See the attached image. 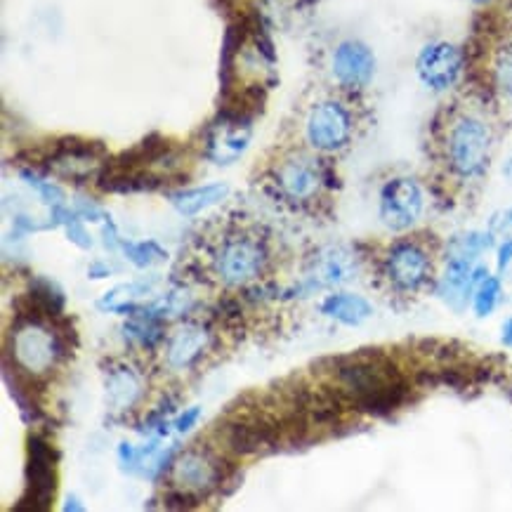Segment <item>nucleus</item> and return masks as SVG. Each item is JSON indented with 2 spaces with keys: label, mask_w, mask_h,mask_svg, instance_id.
Returning a JSON list of instances; mask_svg holds the SVG:
<instances>
[{
  "label": "nucleus",
  "mask_w": 512,
  "mask_h": 512,
  "mask_svg": "<svg viewBox=\"0 0 512 512\" xmlns=\"http://www.w3.org/2000/svg\"><path fill=\"white\" fill-rule=\"evenodd\" d=\"M336 380L340 395L366 413H387L406 397L404 378L383 354H359L338 361Z\"/></svg>",
  "instance_id": "obj_1"
},
{
  "label": "nucleus",
  "mask_w": 512,
  "mask_h": 512,
  "mask_svg": "<svg viewBox=\"0 0 512 512\" xmlns=\"http://www.w3.org/2000/svg\"><path fill=\"white\" fill-rule=\"evenodd\" d=\"M210 272L225 286H246L258 281L269 265L267 236L255 227L232 225L222 229L210 246Z\"/></svg>",
  "instance_id": "obj_2"
},
{
  "label": "nucleus",
  "mask_w": 512,
  "mask_h": 512,
  "mask_svg": "<svg viewBox=\"0 0 512 512\" xmlns=\"http://www.w3.org/2000/svg\"><path fill=\"white\" fill-rule=\"evenodd\" d=\"M45 314H22L10 333V354L15 369L26 378H38L52 371L64 354V343L43 321Z\"/></svg>",
  "instance_id": "obj_3"
},
{
  "label": "nucleus",
  "mask_w": 512,
  "mask_h": 512,
  "mask_svg": "<svg viewBox=\"0 0 512 512\" xmlns=\"http://www.w3.org/2000/svg\"><path fill=\"white\" fill-rule=\"evenodd\" d=\"M491 159V130L475 116L456 118L446 135V161L461 180H477L487 173Z\"/></svg>",
  "instance_id": "obj_4"
},
{
  "label": "nucleus",
  "mask_w": 512,
  "mask_h": 512,
  "mask_svg": "<svg viewBox=\"0 0 512 512\" xmlns=\"http://www.w3.org/2000/svg\"><path fill=\"white\" fill-rule=\"evenodd\" d=\"M324 185V166L317 159L305 154H295L291 159L281 161L272 175L274 194L279 196V201H284L293 208H303L307 203L317 201Z\"/></svg>",
  "instance_id": "obj_5"
},
{
  "label": "nucleus",
  "mask_w": 512,
  "mask_h": 512,
  "mask_svg": "<svg viewBox=\"0 0 512 512\" xmlns=\"http://www.w3.org/2000/svg\"><path fill=\"white\" fill-rule=\"evenodd\" d=\"M383 274L395 291L418 293L432 279V258L418 241H397L385 253Z\"/></svg>",
  "instance_id": "obj_6"
},
{
  "label": "nucleus",
  "mask_w": 512,
  "mask_h": 512,
  "mask_svg": "<svg viewBox=\"0 0 512 512\" xmlns=\"http://www.w3.org/2000/svg\"><path fill=\"white\" fill-rule=\"evenodd\" d=\"M354 118L352 111L338 100H326L314 104L310 116L305 123L307 142L312 144L317 152L333 154L345 149L352 140Z\"/></svg>",
  "instance_id": "obj_7"
},
{
  "label": "nucleus",
  "mask_w": 512,
  "mask_h": 512,
  "mask_svg": "<svg viewBox=\"0 0 512 512\" xmlns=\"http://www.w3.org/2000/svg\"><path fill=\"white\" fill-rule=\"evenodd\" d=\"M423 206V189L413 177H395L380 189L378 215L380 222L392 232H404V229L416 225Z\"/></svg>",
  "instance_id": "obj_8"
},
{
  "label": "nucleus",
  "mask_w": 512,
  "mask_h": 512,
  "mask_svg": "<svg viewBox=\"0 0 512 512\" xmlns=\"http://www.w3.org/2000/svg\"><path fill=\"white\" fill-rule=\"evenodd\" d=\"M26 451H29V463H26V484H29V491H26L22 503L15 510L41 512L52 503V494H55V451L38 435L29 437Z\"/></svg>",
  "instance_id": "obj_9"
},
{
  "label": "nucleus",
  "mask_w": 512,
  "mask_h": 512,
  "mask_svg": "<svg viewBox=\"0 0 512 512\" xmlns=\"http://www.w3.org/2000/svg\"><path fill=\"white\" fill-rule=\"evenodd\" d=\"M173 482L185 494L201 498L222 482V461L206 446H192L173 461Z\"/></svg>",
  "instance_id": "obj_10"
},
{
  "label": "nucleus",
  "mask_w": 512,
  "mask_h": 512,
  "mask_svg": "<svg viewBox=\"0 0 512 512\" xmlns=\"http://www.w3.org/2000/svg\"><path fill=\"white\" fill-rule=\"evenodd\" d=\"M465 57L458 45L435 41L428 43L416 57V74L420 83L435 93H446L458 83L463 74Z\"/></svg>",
  "instance_id": "obj_11"
},
{
  "label": "nucleus",
  "mask_w": 512,
  "mask_h": 512,
  "mask_svg": "<svg viewBox=\"0 0 512 512\" xmlns=\"http://www.w3.org/2000/svg\"><path fill=\"white\" fill-rule=\"evenodd\" d=\"M251 142V121L239 111H225L206 137V156L218 166H227L246 152Z\"/></svg>",
  "instance_id": "obj_12"
},
{
  "label": "nucleus",
  "mask_w": 512,
  "mask_h": 512,
  "mask_svg": "<svg viewBox=\"0 0 512 512\" xmlns=\"http://www.w3.org/2000/svg\"><path fill=\"white\" fill-rule=\"evenodd\" d=\"M104 149L97 142L62 140L48 156V170L71 182H85L102 166Z\"/></svg>",
  "instance_id": "obj_13"
},
{
  "label": "nucleus",
  "mask_w": 512,
  "mask_h": 512,
  "mask_svg": "<svg viewBox=\"0 0 512 512\" xmlns=\"http://www.w3.org/2000/svg\"><path fill=\"white\" fill-rule=\"evenodd\" d=\"M376 55L366 43L343 41L333 52V76L347 90H361L373 81Z\"/></svg>",
  "instance_id": "obj_14"
},
{
  "label": "nucleus",
  "mask_w": 512,
  "mask_h": 512,
  "mask_svg": "<svg viewBox=\"0 0 512 512\" xmlns=\"http://www.w3.org/2000/svg\"><path fill=\"white\" fill-rule=\"evenodd\" d=\"M487 269L475 267L472 262L465 260H449L444 274L439 277L437 295L444 300L451 310L463 312L465 305L470 303V298L475 295V288L479 281L487 277Z\"/></svg>",
  "instance_id": "obj_15"
},
{
  "label": "nucleus",
  "mask_w": 512,
  "mask_h": 512,
  "mask_svg": "<svg viewBox=\"0 0 512 512\" xmlns=\"http://www.w3.org/2000/svg\"><path fill=\"white\" fill-rule=\"evenodd\" d=\"M357 272V260L347 248H326L312 262L310 288H331L347 284Z\"/></svg>",
  "instance_id": "obj_16"
},
{
  "label": "nucleus",
  "mask_w": 512,
  "mask_h": 512,
  "mask_svg": "<svg viewBox=\"0 0 512 512\" xmlns=\"http://www.w3.org/2000/svg\"><path fill=\"white\" fill-rule=\"evenodd\" d=\"M104 395L114 411H126L142 397V378L133 366L109 364L104 369Z\"/></svg>",
  "instance_id": "obj_17"
},
{
  "label": "nucleus",
  "mask_w": 512,
  "mask_h": 512,
  "mask_svg": "<svg viewBox=\"0 0 512 512\" xmlns=\"http://www.w3.org/2000/svg\"><path fill=\"white\" fill-rule=\"evenodd\" d=\"M210 333L203 326H182L180 331L170 338L166 361L170 369L182 371L194 366L201 359V354L208 350Z\"/></svg>",
  "instance_id": "obj_18"
},
{
  "label": "nucleus",
  "mask_w": 512,
  "mask_h": 512,
  "mask_svg": "<svg viewBox=\"0 0 512 512\" xmlns=\"http://www.w3.org/2000/svg\"><path fill=\"white\" fill-rule=\"evenodd\" d=\"M321 314L340 321L345 326H359L373 314V307L366 298L357 293H331L321 303Z\"/></svg>",
  "instance_id": "obj_19"
},
{
  "label": "nucleus",
  "mask_w": 512,
  "mask_h": 512,
  "mask_svg": "<svg viewBox=\"0 0 512 512\" xmlns=\"http://www.w3.org/2000/svg\"><path fill=\"white\" fill-rule=\"evenodd\" d=\"M227 185H206L199 189H185V192L170 194V203H173L175 210L185 218H194L201 210H206L215 203H220L227 196Z\"/></svg>",
  "instance_id": "obj_20"
},
{
  "label": "nucleus",
  "mask_w": 512,
  "mask_h": 512,
  "mask_svg": "<svg viewBox=\"0 0 512 512\" xmlns=\"http://www.w3.org/2000/svg\"><path fill=\"white\" fill-rule=\"evenodd\" d=\"M149 291V284L144 281H135V284H121L111 288L109 293H104V298L97 303V307L104 312H116V314H133L137 307V300L144 298Z\"/></svg>",
  "instance_id": "obj_21"
},
{
  "label": "nucleus",
  "mask_w": 512,
  "mask_h": 512,
  "mask_svg": "<svg viewBox=\"0 0 512 512\" xmlns=\"http://www.w3.org/2000/svg\"><path fill=\"white\" fill-rule=\"evenodd\" d=\"M494 246V236L489 232H465L456 234L449 241V260L475 262L479 255L487 253Z\"/></svg>",
  "instance_id": "obj_22"
},
{
  "label": "nucleus",
  "mask_w": 512,
  "mask_h": 512,
  "mask_svg": "<svg viewBox=\"0 0 512 512\" xmlns=\"http://www.w3.org/2000/svg\"><path fill=\"white\" fill-rule=\"evenodd\" d=\"M498 303H501V281L487 274V277L479 281L475 295H472V310H475L479 319H484L494 314Z\"/></svg>",
  "instance_id": "obj_23"
},
{
  "label": "nucleus",
  "mask_w": 512,
  "mask_h": 512,
  "mask_svg": "<svg viewBox=\"0 0 512 512\" xmlns=\"http://www.w3.org/2000/svg\"><path fill=\"white\" fill-rule=\"evenodd\" d=\"M121 248H123V253H126V258L140 269L152 267L154 262H163L168 255L161 246H156L154 241H140V244H133V241H121Z\"/></svg>",
  "instance_id": "obj_24"
},
{
  "label": "nucleus",
  "mask_w": 512,
  "mask_h": 512,
  "mask_svg": "<svg viewBox=\"0 0 512 512\" xmlns=\"http://www.w3.org/2000/svg\"><path fill=\"white\" fill-rule=\"evenodd\" d=\"M22 180H24L26 185H29L31 189H36V194L41 196V201L48 203L50 208L62 206V203H64V192H62V189H59V187L52 185L50 180H43V177L29 173V170H24Z\"/></svg>",
  "instance_id": "obj_25"
},
{
  "label": "nucleus",
  "mask_w": 512,
  "mask_h": 512,
  "mask_svg": "<svg viewBox=\"0 0 512 512\" xmlns=\"http://www.w3.org/2000/svg\"><path fill=\"white\" fill-rule=\"evenodd\" d=\"M494 81L496 88L501 90L505 97H512V52H503L498 57L496 69H494Z\"/></svg>",
  "instance_id": "obj_26"
},
{
  "label": "nucleus",
  "mask_w": 512,
  "mask_h": 512,
  "mask_svg": "<svg viewBox=\"0 0 512 512\" xmlns=\"http://www.w3.org/2000/svg\"><path fill=\"white\" fill-rule=\"evenodd\" d=\"M118 461H121V465L128 472L140 470V449H135L133 444L123 442L121 446H118Z\"/></svg>",
  "instance_id": "obj_27"
},
{
  "label": "nucleus",
  "mask_w": 512,
  "mask_h": 512,
  "mask_svg": "<svg viewBox=\"0 0 512 512\" xmlns=\"http://www.w3.org/2000/svg\"><path fill=\"white\" fill-rule=\"evenodd\" d=\"M76 213L81 215L83 220H93V222H97V220H107L109 215L104 213V210L100 208V206H95L93 201H85V199H78V203H76Z\"/></svg>",
  "instance_id": "obj_28"
},
{
  "label": "nucleus",
  "mask_w": 512,
  "mask_h": 512,
  "mask_svg": "<svg viewBox=\"0 0 512 512\" xmlns=\"http://www.w3.org/2000/svg\"><path fill=\"white\" fill-rule=\"evenodd\" d=\"M199 416H201V409L199 406H194V409H187L185 413H182V416H177L175 420H173V428L177 430V432H182V435H185V432H189L196 425V420H199Z\"/></svg>",
  "instance_id": "obj_29"
},
{
  "label": "nucleus",
  "mask_w": 512,
  "mask_h": 512,
  "mask_svg": "<svg viewBox=\"0 0 512 512\" xmlns=\"http://www.w3.org/2000/svg\"><path fill=\"white\" fill-rule=\"evenodd\" d=\"M512 265V236L508 241H503V246L498 248V272L505 274Z\"/></svg>",
  "instance_id": "obj_30"
},
{
  "label": "nucleus",
  "mask_w": 512,
  "mask_h": 512,
  "mask_svg": "<svg viewBox=\"0 0 512 512\" xmlns=\"http://www.w3.org/2000/svg\"><path fill=\"white\" fill-rule=\"evenodd\" d=\"M501 343L505 347H512V317L503 324V333H501Z\"/></svg>",
  "instance_id": "obj_31"
},
{
  "label": "nucleus",
  "mask_w": 512,
  "mask_h": 512,
  "mask_svg": "<svg viewBox=\"0 0 512 512\" xmlns=\"http://www.w3.org/2000/svg\"><path fill=\"white\" fill-rule=\"evenodd\" d=\"M76 501H78V498L71 496L69 501L64 503V510H83V505H81V503H76Z\"/></svg>",
  "instance_id": "obj_32"
},
{
  "label": "nucleus",
  "mask_w": 512,
  "mask_h": 512,
  "mask_svg": "<svg viewBox=\"0 0 512 512\" xmlns=\"http://www.w3.org/2000/svg\"><path fill=\"white\" fill-rule=\"evenodd\" d=\"M503 175H505V180H508L510 185H512V156H510L508 161H505V166H503Z\"/></svg>",
  "instance_id": "obj_33"
},
{
  "label": "nucleus",
  "mask_w": 512,
  "mask_h": 512,
  "mask_svg": "<svg viewBox=\"0 0 512 512\" xmlns=\"http://www.w3.org/2000/svg\"><path fill=\"white\" fill-rule=\"evenodd\" d=\"M501 227H505V229L510 227V229H512V208L508 210V213L503 215V222H501Z\"/></svg>",
  "instance_id": "obj_34"
},
{
  "label": "nucleus",
  "mask_w": 512,
  "mask_h": 512,
  "mask_svg": "<svg viewBox=\"0 0 512 512\" xmlns=\"http://www.w3.org/2000/svg\"><path fill=\"white\" fill-rule=\"evenodd\" d=\"M472 3H475V5H489V3H494V0H472Z\"/></svg>",
  "instance_id": "obj_35"
}]
</instances>
